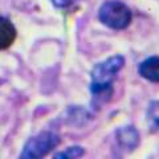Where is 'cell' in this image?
<instances>
[{
	"label": "cell",
	"mask_w": 159,
	"mask_h": 159,
	"mask_svg": "<svg viewBox=\"0 0 159 159\" xmlns=\"http://www.w3.org/2000/svg\"><path fill=\"white\" fill-rule=\"evenodd\" d=\"M84 154H85V150H84L82 147L80 146H72V147H68L65 151L62 152H57L56 155H54V158H80L82 157Z\"/></svg>",
	"instance_id": "52a82bcc"
},
{
	"label": "cell",
	"mask_w": 159,
	"mask_h": 159,
	"mask_svg": "<svg viewBox=\"0 0 159 159\" xmlns=\"http://www.w3.org/2000/svg\"><path fill=\"white\" fill-rule=\"evenodd\" d=\"M148 117L154 122V125L159 129V102H152L148 106Z\"/></svg>",
	"instance_id": "ba28073f"
},
{
	"label": "cell",
	"mask_w": 159,
	"mask_h": 159,
	"mask_svg": "<svg viewBox=\"0 0 159 159\" xmlns=\"http://www.w3.org/2000/svg\"><path fill=\"white\" fill-rule=\"evenodd\" d=\"M138 73L150 82H159V56H151L139 64Z\"/></svg>",
	"instance_id": "5b68a950"
},
{
	"label": "cell",
	"mask_w": 159,
	"mask_h": 159,
	"mask_svg": "<svg viewBox=\"0 0 159 159\" xmlns=\"http://www.w3.org/2000/svg\"><path fill=\"white\" fill-rule=\"evenodd\" d=\"M98 19L103 25L119 31L130 25L133 12L125 3L119 0H107L99 7Z\"/></svg>",
	"instance_id": "7a4b0ae2"
},
{
	"label": "cell",
	"mask_w": 159,
	"mask_h": 159,
	"mask_svg": "<svg viewBox=\"0 0 159 159\" xmlns=\"http://www.w3.org/2000/svg\"><path fill=\"white\" fill-rule=\"evenodd\" d=\"M117 142L123 150H134L139 145V133L133 126L119 127L116 131Z\"/></svg>",
	"instance_id": "277c9868"
},
{
	"label": "cell",
	"mask_w": 159,
	"mask_h": 159,
	"mask_svg": "<svg viewBox=\"0 0 159 159\" xmlns=\"http://www.w3.org/2000/svg\"><path fill=\"white\" fill-rule=\"evenodd\" d=\"M74 2V0H52L53 6L57 8H66Z\"/></svg>",
	"instance_id": "9c48e42d"
},
{
	"label": "cell",
	"mask_w": 159,
	"mask_h": 159,
	"mask_svg": "<svg viewBox=\"0 0 159 159\" xmlns=\"http://www.w3.org/2000/svg\"><path fill=\"white\" fill-rule=\"evenodd\" d=\"M60 145V137L56 133L52 131H43L37 135L28 139V142L24 145L21 158L25 159H37L45 157L48 152H51L53 148Z\"/></svg>",
	"instance_id": "3957f363"
},
{
	"label": "cell",
	"mask_w": 159,
	"mask_h": 159,
	"mask_svg": "<svg viewBox=\"0 0 159 159\" xmlns=\"http://www.w3.org/2000/svg\"><path fill=\"white\" fill-rule=\"evenodd\" d=\"M16 39V28L7 17L0 16V49H7Z\"/></svg>",
	"instance_id": "8992f818"
},
{
	"label": "cell",
	"mask_w": 159,
	"mask_h": 159,
	"mask_svg": "<svg viewBox=\"0 0 159 159\" xmlns=\"http://www.w3.org/2000/svg\"><path fill=\"white\" fill-rule=\"evenodd\" d=\"M125 65V57L121 54L109 57L97 64L92 70L90 92L94 98L109 101L113 94V82Z\"/></svg>",
	"instance_id": "6da1fadb"
}]
</instances>
